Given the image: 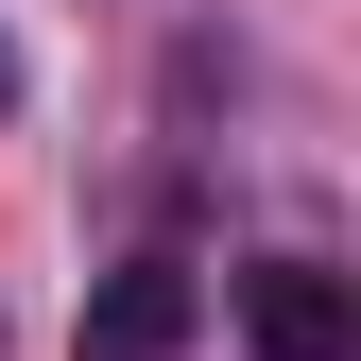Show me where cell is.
<instances>
[{
    "mask_svg": "<svg viewBox=\"0 0 361 361\" xmlns=\"http://www.w3.org/2000/svg\"><path fill=\"white\" fill-rule=\"evenodd\" d=\"M241 344L258 361H361V293L327 276V258H258L241 276Z\"/></svg>",
    "mask_w": 361,
    "mask_h": 361,
    "instance_id": "6da1fadb",
    "label": "cell"
},
{
    "mask_svg": "<svg viewBox=\"0 0 361 361\" xmlns=\"http://www.w3.org/2000/svg\"><path fill=\"white\" fill-rule=\"evenodd\" d=\"M190 327H207L190 258H121V276L86 293V361H190Z\"/></svg>",
    "mask_w": 361,
    "mask_h": 361,
    "instance_id": "7a4b0ae2",
    "label": "cell"
},
{
    "mask_svg": "<svg viewBox=\"0 0 361 361\" xmlns=\"http://www.w3.org/2000/svg\"><path fill=\"white\" fill-rule=\"evenodd\" d=\"M0 104H18V35H0Z\"/></svg>",
    "mask_w": 361,
    "mask_h": 361,
    "instance_id": "3957f363",
    "label": "cell"
}]
</instances>
